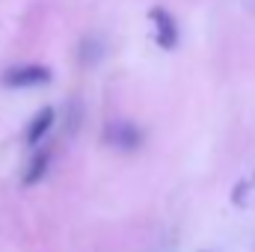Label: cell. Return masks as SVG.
Here are the masks:
<instances>
[{
    "instance_id": "277c9868",
    "label": "cell",
    "mask_w": 255,
    "mask_h": 252,
    "mask_svg": "<svg viewBox=\"0 0 255 252\" xmlns=\"http://www.w3.org/2000/svg\"><path fill=\"white\" fill-rule=\"evenodd\" d=\"M57 122V113H54V107H42L33 119H30V125H27V133H24V139H27V145H39L42 139H45V133L54 127Z\"/></svg>"
},
{
    "instance_id": "7a4b0ae2",
    "label": "cell",
    "mask_w": 255,
    "mask_h": 252,
    "mask_svg": "<svg viewBox=\"0 0 255 252\" xmlns=\"http://www.w3.org/2000/svg\"><path fill=\"white\" fill-rule=\"evenodd\" d=\"M148 18H151L154 42H157L163 51H172V48L178 45V24H175V18H172L166 9H160V6H154V9L148 12Z\"/></svg>"
},
{
    "instance_id": "8992f818",
    "label": "cell",
    "mask_w": 255,
    "mask_h": 252,
    "mask_svg": "<svg viewBox=\"0 0 255 252\" xmlns=\"http://www.w3.org/2000/svg\"><path fill=\"white\" fill-rule=\"evenodd\" d=\"M255 190V172H250V178H241L238 184H235V190H232V205H244L247 199H250V193Z\"/></svg>"
},
{
    "instance_id": "6da1fadb",
    "label": "cell",
    "mask_w": 255,
    "mask_h": 252,
    "mask_svg": "<svg viewBox=\"0 0 255 252\" xmlns=\"http://www.w3.org/2000/svg\"><path fill=\"white\" fill-rule=\"evenodd\" d=\"M42 83H51V68L48 65H18V68H9L3 74V86H12V89H27V86H42Z\"/></svg>"
},
{
    "instance_id": "5b68a950",
    "label": "cell",
    "mask_w": 255,
    "mask_h": 252,
    "mask_svg": "<svg viewBox=\"0 0 255 252\" xmlns=\"http://www.w3.org/2000/svg\"><path fill=\"white\" fill-rule=\"evenodd\" d=\"M48 163H51V151H48V148H39V151L30 157V163H27V172H24V187L39 184V181L45 178V172H48Z\"/></svg>"
},
{
    "instance_id": "3957f363",
    "label": "cell",
    "mask_w": 255,
    "mask_h": 252,
    "mask_svg": "<svg viewBox=\"0 0 255 252\" xmlns=\"http://www.w3.org/2000/svg\"><path fill=\"white\" fill-rule=\"evenodd\" d=\"M104 139L116 148H125V151H133L142 145V130L133 125V122H110L107 130H104Z\"/></svg>"
}]
</instances>
